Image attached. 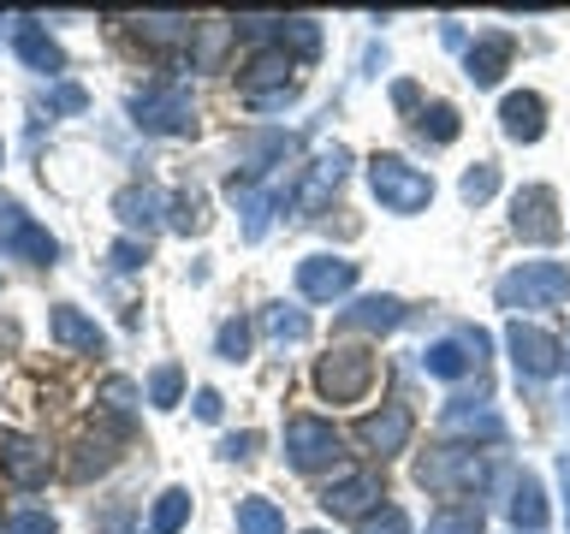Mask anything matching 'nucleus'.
Instances as JSON below:
<instances>
[{
  "label": "nucleus",
  "instance_id": "obj_13",
  "mask_svg": "<svg viewBox=\"0 0 570 534\" xmlns=\"http://www.w3.org/2000/svg\"><path fill=\"white\" fill-rule=\"evenodd\" d=\"M481 350H488V333H458V338H440V345H428L422 350V368L434 374V380H463L475 363H481Z\"/></svg>",
  "mask_w": 570,
  "mask_h": 534
},
{
  "label": "nucleus",
  "instance_id": "obj_47",
  "mask_svg": "<svg viewBox=\"0 0 570 534\" xmlns=\"http://www.w3.org/2000/svg\"><path fill=\"white\" fill-rule=\"evenodd\" d=\"M559 475H564V534H570V452L559 457Z\"/></svg>",
  "mask_w": 570,
  "mask_h": 534
},
{
  "label": "nucleus",
  "instance_id": "obj_1",
  "mask_svg": "<svg viewBox=\"0 0 570 534\" xmlns=\"http://www.w3.org/2000/svg\"><path fill=\"white\" fill-rule=\"evenodd\" d=\"M368 190L386 214H416V208L434 202V178L422 167H410L404 155H374L368 160Z\"/></svg>",
  "mask_w": 570,
  "mask_h": 534
},
{
  "label": "nucleus",
  "instance_id": "obj_44",
  "mask_svg": "<svg viewBox=\"0 0 570 534\" xmlns=\"http://www.w3.org/2000/svg\"><path fill=\"white\" fill-rule=\"evenodd\" d=\"M196 416H203V422H220V392H214V386L196 392Z\"/></svg>",
  "mask_w": 570,
  "mask_h": 534
},
{
  "label": "nucleus",
  "instance_id": "obj_11",
  "mask_svg": "<svg viewBox=\"0 0 570 534\" xmlns=\"http://www.w3.org/2000/svg\"><path fill=\"white\" fill-rule=\"evenodd\" d=\"M356 285V261L345 256H303L297 261V291L309 303H338Z\"/></svg>",
  "mask_w": 570,
  "mask_h": 534
},
{
  "label": "nucleus",
  "instance_id": "obj_32",
  "mask_svg": "<svg viewBox=\"0 0 570 534\" xmlns=\"http://www.w3.org/2000/svg\"><path fill=\"white\" fill-rule=\"evenodd\" d=\"M428 534H481V505H440L428 516Z\"/></svg>",
  "mask_w": 570,
  "mask_h": 534
},
{
  "label": "nucleus",
  "instance_id": "obj_33",
  "mask_svg": "<svg viewBox=\"0 0 570 534\" xmlns=\"http://www.w3.org/2000/svg\"><path fill=\"white\" fill-rule=\"evenodd\" d=\"M493 190H499V167H493V160H475V167L458 178V196H463V202H470V208H481V202H488Z\"/></svg>",
  "mask_w": 570,
  "mask_h": 534
},
{
  "label": "nucleus",
  "instance_id": "obj_22",
  "mask_svg": "<svg viewBox=\"0 0 570 534\" xmlns=\"http://www.w3.org/2000/svg\"><path fill=\"white\" fill-rule=\"evenodd\" d=\"M338 327L345 333H392V327H404V303L399 297H356L351 309H338Z\"/></svg>",
  "mask_w": 570,
  "mask_h": 534
},
{
  "label": "nucleus",
  "instance_id": "obj_23",
  "mask_svg": "<svg viewBox=\"0 0 570 534\" xmlns=\"http://www.w3.org/2000/svg\"><path fill=\"white\" fill-rule=\"evenodd\" d=\"M48 327H53V338H60L66 350H83V356H101L107 350V333L83 309H71V303H60V309L48 315Z\"/></svg>",
  "mask_w": 570,
  "mask_h": 534
},
{
  "label": "nucleus",
  "instance_id": "obj_35",
  "mask_svg": "<svg viewBox=\"0 0 570 534\" xmlns=\"http://www.w3.org/2000/svg\"><path fill=\"white\" fill-rule=\"evenodd\" d=\"M356 534H416V528H410V516L399 505H381V511H368L363 523H356Z\"/></svg>",
  "mask_w": 570,
  "mask_h": 534
},
{
  "label": "nucleus",
  "instance_id": "obj_45",
  "mask_svg": "<svg viewBox=\"0 0 570 534\" xmlns=\"http://www.w3.org/2000/svg\"><path fill=\"white\" fill-rule=\"evenodd\" d=\"M125 516H131V511H125V505H114V511L101 516V528H96V534H125Z\"/></svg>",
  "mask_w": 570,
  "mask_h": 534
},
{
  "label": "nucleus",
  "instance_id": "obj_10",
  "mask_svg": "<svg viewBox=\"0 0 570 534\" xmlns=\"http://www.w3.org/2000/svg\"><path fill=\"white\" fill-rule=\"evenodd\" d=\"M511 231L523 244H559L564 238V220H559V196L547 185H523L511 196Z\"/></svg>",
  "mask_w": 570,
  "mask_h": 534
},
{
  "label": "nucleus",
  "instance_id": "obj_20",
  "mask_svg": "<svg viewBox=\"0 0 570 534\" xmlns=\"http://www.w3.org/2000/svg\"><path fill=\"white\" fill-rule=\"evenodd\" d=\"M440 427L445 434H470V439H505V416H493L488 404H470V398H452L440 409Z\"/></svg>",
  "mask_w": 570,
  "mask_h": 534
},
{
  "label": "nucleus",
  "instance_id": "obj_6",
  "mask_svg": "<svg viewBox=\"0 0 570 534\" xmlns=\"http://www.w3.org/2000/svg\"><path fill=\"white\" fill-rule=\"evenodd\" d=\"M238 89H244V101L256 107V113H274V107H285V101L297 96V83H292V53H285V48H262L256 60L238 71Z\"/></svg>",
  "mask_w": 570,
  "mask_h": 534
},
{
  "label": "nucleus",
  "instance_id": "obj_31",
  "mask_svg": "<svg viewBox=\"0 0 570 534\" xmlns=\"http://www.w3.org/2000/svg\"><path fill=\"white\" fill-rule=\"evenodd\" d=\"M274 36H279V48H297L303 60L321 53V24L315 18H274Z\"/></svg>",
  "mask_w": 570,
  "mask_h": 534
},
{
  "label": "nucleus",
  "instance_id": "obj_12",
  "mask_svg": "<svg viewBox=\"0 0 570 534\" xmlns=\"http://www.w3.org/2000/svg\"><path fill=\"white\" fill-rule=\"evenodd\" d=\"M53 469L48 445L30 439V434H0V475L12 481V487H42Z\"/></svg>",
  "mask_w": 570,
  "mask_h": 534
},
{
  "label": "nucleus",
  "instance_id": "obj_40",
  "mask_svg": "<svg viewBox=\"0 0 570 534\" xmlns=\"http://www.w3.org/2000/svg\"><path fill=\"white\" fill-rule=\"evenodd\" d=\"M48 107H53V113H83L89 96H83L78 83H53V89H48Z\"/></svg>",
  "mask_w": 570,
  "mask_h": 534
},
{
  "label": "nucleus",
  "instance_id": "obj_41",
  "mask_svg": "<svg viewBox=\"0 0 570 534\" xmlns=\"http://www.w3.org/2000/svg\"><path fill=\"white\" fill-rule=\"evenodd\" d=\"M256 445H262V434H249V427H244V434H226V439H220V457L249 463V457H256Z\"/></svg>",
  "mask_w": 570,
  "mask_h": 534
},
{
  "label": "nucleus",
  "instance_id": "obj_34",
  "mask_svg": "<svg viewBox=\"0 0 570 534\" xmlns=\"http://www.w3.org/2000/svg\"><path fill=\"white\" fill-rule=\"evenodd\" d=\"M178 392H185V374H178L173 363H160V368L149 374V404H155V409H173Z\"/></svg>",
  "mask_w": 570,
  "mask_h": 534
},
{
  "label": "nucleus",
  "instance_id": "obj_15",
  "mask_svg": "<svg viewBox=\"0 0 570 534\" xmlns=\"http://www.w3.org/2000/svg\"><path fill=\"white\" fill-rule=\"evenodd\" d=\"M410 427H416L410 404H381V416H368L363 427H356V439H363V452L392 457V452H404V445H410Z\"/></svg>",
  "mask_w": 570,
  "mask_h": 534
},
{
  "label": "nucleus",
  "instance_id": "obj_5",
  "mask_svg": "<svg viewBox=\"0 0 570 534\" xmlns=\"http://www.w3.org/2000/svg\"><path fill=\"white\" fill-rule=\"evenodd\" d=\"M416 481H422L428 493L458 498V493H475L481 481H488V463H481L470 445H440V452L416 457Z\"/></svg>",
  "mask_w": 570,
  "mask_h": 534
},
{
  "label": "nucleus",
  "instance_id": "obj_4",
  "mask_svg": "<svg viewBox=\"0 0 570 534\" xmlns=\"http://www.w3.org/2000/svg\"><path fill=\"white\" fill-rule=\"evenodd\" d=\"M131 119H137V131H149V137H185L196 125L190 89H178V83L137 89V96H131Z\"/></svg>",
  "mask_w": 570,
  "mask_h": 534
},
{
  "label": "nucleus",
  "instance_id": "obj_18",
  "mask_svg": "<svg viewBox=\"0 0 570 534\" xmlns=\"http://www.w3.org/2000/svg\"><path fill=\"white\" fill-rule=\"evenodd\" d=\"M345 167H351V155L338 149V142H333V149H321V155H315V167H309V178H303V196H297V208H303V214L327 208V196H333L338 185H345Z\"/></svg>",
  "mask_w": 570,
  "mask_h": 534
},
{
  "label": "nucleus",
  "instance_id": "obj_38",
  "mask_svg": "<svg viewBox=\"0 0 570 534\" xmlns=\"http://www.w3.org/2000/svg\"><path fill=\"white\" fill-rule=\"evenodd\" d=\"M142 36L149 42H178V36H190V18H142Z\"/></svg>",
  "mask_w": 570,
  "mask_h": 534
},
{
  "label": "nucleus",
  "instance_id": "obj_17",
  "mask_svg": "<svg viewBox=\"0 0 570 534\" xmlns=\"http://www.w3.org/2000/svg\"><path fill=\"white\" fill-rule=\"evenodd\" d=\"M167 202H173V196H160L155 185H125L114 196V214H119V226L131 231V238H137V231L149 238V231L160 226V208H167Z\"/></svg>",
  "mask_w": 570,
  "mask_h": 534
},
{
  "label": "nucleus",
  "instance_id": "obj_24",
  "mask_svg": "<svg viewBox=\"0 0 570 534\" xmlns=\"http://www.w3.org/2000/svg\"><path fill=\"white\" fill-rule=\"evenodd\" d=\"M12 48H18V60H24L30 71H48V78H53V71H66V53H60V42H53L42 24H18Z\"/></svg>",
  "mask_w": 570,
  "mask_h": 534
},
{
  "label": "nucleus",
  "instance_id": "obj_36",
  "mask_svg": "<svg viewBox=\"0 0 570 534\" xmlns=\"http://www.w3.org/2000/svg\"><path fill=\"white\" fill-rule=\"evenodd\" d=\"M214 345H220L226 363H244V356H249V327H244V320H226V327L214 333Z\"/></svg>",
  "mask_w": 570,
  "mask_h": 534
},
{
  "label": "nucleus",
  "instance_id": "obj_14",
  "mask_svg": "<svg viewBox=\"0 0 570 534\" xmlns=\"http://www.w3.org/2000/svg\"><path fill=\"white\" fill-rule=\"evenodd\" d=\"M381 505V475L374 469H351V475H338L327 493H321V511L327 516H356V523H363V516Z\"/></svg>",
  "mask_w": 570,
  "mask_h": 534
},
{
  "label": "nucleus",
  "instance_id": "obj_25",
  "mask_svg": "<svg viewBox=\"0 0 570 534\" xmlns=\"http://www.w3.org/2000/svg\"><path fill=\"white\" fill-rule=\"evenodd\" d=\"M285 149H292V137H285V131H256V137H244V142H238V172H244V178L274 172V160H285Z\"/></svg>",
  "mask_w": 570,
  "mask_h": 534
},
{
  "label": "nucleus",
  "instance_id": "obj_48",
  "mask_svg": "<svg viewBox=\"0 0 570 534\" xmlns=\"http://www.w3.org/2000/svg\"><path fill=\"white\" fill-rule=\"evenodd\" d=\"M303 534H327V528H303Z\"/></svg>",
  "mask_w": 570,
  "mask_h": 534
},
{
  "label": "nucleus",
  "instance_id": "obj_8",
  "mask_svg": "<svg viewBox=\"0 0 570 534\" xmlns=\"http://www.w3.org/2000/svg\"><path fill=\"white\" fill-rule=\"evenodd\" d=\"M0 249L18 261H36V267H53L60 261V244H53L48 226H36L24 208L12 202V196H0Z\"/></svg>",
  "mask_w": 570,
  "mask_h": 534
},
{
  "label": "nucleus",
  "instance_id": "obj_43",
  "mask_svg": "<svg viewBox=\"0 0 570 534\" xmlns=\"http://www.w3.org/2000/svg\"><path fill=\"white\" fill-rule=\"evenodd\" d=\"M101 398L114 404V409H131V398H137V386H131V380H107V386H101Z\"/></svg>",
  "mask_w": 570,
  "mask_h": 534
},
{
  "label": "nucleus",
  "instance_id": "obj_16",
  "mask_svg": "<svg viewBox=\"0 0 570 534\" xmlns=\"http://www.w3.org/2000/svg\"><path fill=\"white\" fill-rule=\"evenodd\" d=\"M499 131L511 142H541L547 131V101L534 96V89H511L505 101H499Z\"/></svg>",
  "mask_w": 570,
  "mask_h": 534
},
{
  "label": "nucleus",
  "instance_id": "obj_49",
  "mask_svg": "<svg viewBox=\"0 0 570 534\" xmlns=\"http://www.w3.org/2000/svg\"><path fill=\"white\" fill-rule=\"evenodd\" d=\"M0 160H7V149H0Z\"/></svg>",
  "mask_w": 570,
  "mask_h": 534
},
{
  "label": "nucleus",
  "instance_id": "obj_7",
  "mask_svg": "<svg viewBox=\"0 0 570 534\" xmlns=\"http://www.w3.org/2000/svg\"><path fill=\"white\" fill-rule=\"evenodd\" d=\"M338 452H345V439H338L333 422H321V416L285 422V463H292V469L315 475V469H327V463H338Z\"/></svg>",
  "mask_w": 570,
  "mask_h": 534
},
{
  "label": "nucleus",
  "instance_id": "obj_29",
  "mask_svg": "<svg viewBox=\"0 0 570 534\" xmlns=\"http://www.w3.org/2000/svg\"><path fill=\"white\" fill-rule=\"evenodd\" d=\"M262 333L279 338V345H297V338H309V315L292 309V303H267V309H262Z\"/></svg>",
  "mask_w": 570,
  "mask_h": 534
},
{
  "label": "nucleus",
  "instance_id": "obj_2",
  "mask_svg": "<svg viewBox=\"0 0 570 534\" xmlns=\"http://www.w3.org/2000/svg\"><path fill=\"white\" fill-rule=\"evenodd\" d=\"M374 374H381V363H374L368 345H338L315 363V392L327 404H356V398H368Z\"/></svg>",
  "mask_w": 570,
  "mask_h": 534
},
{
  "label": "nucleus",
  "instance_id": "obj_21",
  "mask_svg": "<svg viewBox=\"0 0 570 534\" xmlns=\"http://www.w3.org/2000/svg\"><path fill=\"white\" fill-rule=\"evenodd\" d=\"M511 36H475V42H470V53H463V71H470V83L475 89H488V83H499V78H505V66H511Z\"/></svg>",
  "mask_w": 570,
  "mask_h": 534
},
{
  "label": "nucleus",
  "instance_id": "obj_42",
  "mask_svg": "<svg viewBox=\"0 0 570 534\" xmlns=\"http://www.w3.org/2000/svg\"><path fill=\"white\" fill-rule=\"evenodd\" d=\"M7 534H53V516L48 511H18L7 523Z\"/></svg>",
  "mask_w": 570,
  "mask_h": 534
},
{
  "label": "nucleus",
  "instance_id": "obj_28",
  "mask_svg": "<svg viewBox=\"0 0 570 534\" xmlns=\"http://www.w3.org/2000/svg\"><path fill=\"white\" fill-rule=\"evenodd\" d=\"M185 523H190V493H185V487H167V493L155 498L149 528H142V534H178Z\"/></svg>",
  "mask_w": 570,
  "mask_h": 534
},
{
  "label": "nucleus",
  "instance_id": "obj_19",
  "mask_svg": "<svg viewBox=\"0 0 570 534\" xmlns=\"http://www.w3.org/2000/svg\"><path fill=\"white\" fill-rule=\"evenodd\" d=\"M232 202H238V214H244V238L249 244H262L267 238V220H274V208L285 202V196L279 190H262V185H249V178H238V172H232Z\"/></svg>",
  "mask_w": 570,
  "mask_h": 534
},
{
  "label": "nucleus",
  "instance_id": "obj_30",
  "mask_svg": "<svg viewBox=\"0 0 570 534\" xmlns=\"http://www.w3.org/2000/svg\"><path fill=\"white\" fill-rule=\"evenodd\" d=\"M416 131L428 137V142H452L463 125H458V107L452 101H428L422 113H416Z\"/></svg>",
  "mask_w": 570,
  "mask_h": 534
},
{
  "label": "nucleus",
  "instance_id": "obj_39",
  "mask_svg": "<svg viewBox=\"0 0 570 534\" xmlns=\"http://www.w3.org/2000/svg\"><path fill=\"white\" fill-rule=\"evenodd\" d=\"M107 261H114L119 274H131V267H142V261H149V244H142V238H119V244H114V256H107Z\"/></svg>",
  "mask_w": 570,
  "mask_h": 534
},
{
  "label": "nucleus",
  "instance_id": "obj_9",
  "mask_svg": "<svg viewBox=\"0 0 570 534\" xmlns=\"http://www.w3.org/2000/svg\"><path fill=\"white\" fill-rule=\"evenodd\" d=\"M505 350L517 363V380H552V374L564 368V345L541 327H529V320H511L505 327Z\"/></svg>",
  "mask_w": 570,
  "mask_h": 534
},
{
  "label": "nucleus",
  "instance_id": "obj_3",
  "mask_svg": "<svg viewBox=\"0 0 570 534\" xmlns=\"http://www.w3.org/2000/svg\"><path fill=\"white\" fill-rule=\"evenodd\" d=\"M570 297V274L559 261H523L499 279V309H552Z\"/></svg>",
  "mask_w": 570,
  "mask_h": 534
},
{
  "label": "nucleus",
  "instance_id": "obj_37",
  "mask_svg": "<svg viewBox=\"0 0 570 534\" xmlns=\"http://www.w3.org/2000/svg\"><path fill=\"white\" fill-rule=\"evenodd\" d=\"M167 214H173V226H178V231H203V202H196L190 190H178L173 202H167Z\"/></svg>",
  "mask_w": 570,
  "mask_h": 534
},
{
  "label": "nucleus",
  "instance_id": "obj_46",
  "mask_svg": "<svg viewBox=\"0 0 570 534\" xmlns=\"http://www.w3.org/2000/svg\"><path fill=\"white\" fill-rule=\"evenodd\" d=\"M392 101H399V107H416L422 96H416V83H392Z\"/></svg>",
  "mask_w": 570,
  "mask_h": 534
},
{
  "label": "nucleus",
  "instance_id": "obj_26",
  "mask_svg": "<svg viewBox=\"0 0 570 534\" xmlns=\"http://www.w3.org/2000/svg\"><path fill=\"white\" fill-rule=\"evenodd\" d=\"M505 511H511V523H517V528H529V534H541V528H547V493H541V481H534L529 469L511 481V505H505Z\"/></svg>",
  "mask_w": 570,
  "mask_h": 534
},
{
  "label": "nucleus",
  "instance_id": "obj_27",
  "mask_svg": "<svg viewBox=\"0 0 570 534\" xmlns=\"http://www.w3.org/2000/svg\"><path fill=\"white\" fill-rule=\"evenodd\" d=\"M238 534H285V511L274 498L249 493V498H238Z\"/></svg>",
  "mask_w": 570,
  "mask_h": 534
}]
</instances>
